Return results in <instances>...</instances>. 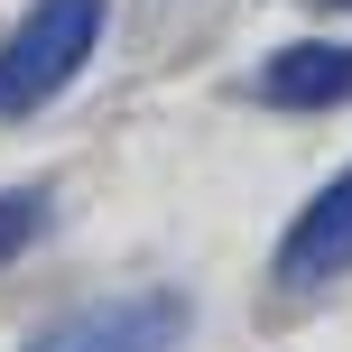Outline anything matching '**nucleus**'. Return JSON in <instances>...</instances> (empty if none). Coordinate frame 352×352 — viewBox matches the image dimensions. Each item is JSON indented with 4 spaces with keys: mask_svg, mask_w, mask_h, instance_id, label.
<instances>
[{
    "mask_svg": "<svg viewBox=\"0 0 352 352\" xmlns=\"http://www.w3.org/2000/svg\"><path fill=\"white\" fill-rule=\"evenodd\" d=\"M93 37H102V0H37L19 37L0 47V121H28L37 102H56L84 74Z\"/></svg>",
    "mask_w": 352,
    "mask_h": 352,
    "instance_id": "f257e3e1",
    "label": "nucleus"
},
{
    "mask_svg": "<svg viewBox=\"0 0 352 352\" xmlns=\"http://www.w3.org/2000/svg\"><path fill=\"white\" fill-rule=\"evenodd\" d=\"M176 343H186V297L176 287H140V297L56 316L28 352H176Z\"/></svg>",
    "mask_w": 352,
    "mask_h": 352,
    "instance_id": "f03ea898",
    "label": "nucleus"
},
{
    "mask_svg": "<svg viewBox=\"0 0 352 352\" xmlns=\"http://www.w3.org/2000/svg\"><path fill=\"white\" fill-rule=\"evenodd\" d=\"M352 269V167L334 176V186H316V204L287 223L278 241V278L287 287H334Z\"/></svg>",
    "mask_w": 352,
    "mask_h": 352,
    "instance_id": "7ed1b4c3",
    "label": "nucleus"
},
{
    "mask_svg": "<svg viewBox=\"0 0 352 352\" xmlns=\"http://www.w3.org/2000/svg\"><path fill=\"white\" fill-rule=\"evenodd\" d=\"M260 93H269L278 111H334V102H352V47H324V37H306V47L269 56Z\"/></svg>",
    "mask_w": 352,
    "mask_h": 352,
    "instance_id": "20e7f679",
    "label": "nucleus"
},
{
    "mask_svg": "<svg viewBox=\"0 0 352 352\" xmlns=\"http://www.w3.org/2000/svg\"><path fill=\"white\" fill-rule=\"evenodd\" d=\"M47 232V186H19V195H0V260H19V250Z\"/></svg>",
    "mask_w": 352,
    "mask_h": 352,
    "instance_id": "39448f33",
    "label": "nucleus"
},
{
    "mask_svg": "<svg viewBox=\"0 0 352 352\" xmlns=\"http://www.w3.org/2000/svg\"><path fill=\"white\" fill-rule=\"evenodd\" d=\"M316 10H352V0H316Z\"/></svg>",
    "mask_w": 352,
    "mask_h": 352,
    "instance_id": "423d86ee",
    "label": "nucleus"
}]
</instances>
